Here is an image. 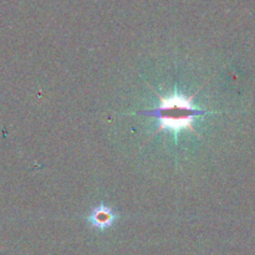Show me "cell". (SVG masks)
Segmentation results:
<instances>
[{
    "instance_id": "1",
    "label": "cell",
    "mask_w": 255,
    "mask_h": 255,
    "mask_svg": "<svg viewBox=\"0 0 255 255\" xmlns=\"http://www.w3.org/2000/svg\"><path fill=\"white\" fill-rule=\"evenodd\" d=\"M151 90L158 97V106L154 110L138 111L132 115L152 116L157 120V129L152 137H154L159 132L164 131V129L173 132L176 136H178V133H181L184 129H188V131L193 132L194 134L201 137V134L194 129L196 120L198 117L207 116V115L221 114V112L217 111H207V110H201L198 107H194L192 101H193V97L198 92L193 94L192 96H186V95L181 94V92L174 91V94L171 95V96H163V95L158 94V91H156L153 87H151Z\"/></svg>"
},
{
    "instance_id": "2",
    "label": "cell",
    "mask_w": 255,
    "mask_h": 255,
    "mask_svg": "<svg viewBox=\"0 0 255 255\" xmlns=\"http://www.w3.org/2000/svg\"><path fill=\"white\" fill-rule=\"evenodd\" d=\"M120 219V214L117 213L115 209H112L111 207L106 206V204L102 202L99 206L95 207L90 214L87 216L86 221L87 223L91 227H94L95 229H99V231H106V229L111 228L115 223Z\"/></svg>"
}]
</instances>
